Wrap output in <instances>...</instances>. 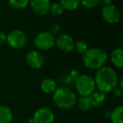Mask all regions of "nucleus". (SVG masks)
Instances as JSON below:
<instances>
[{
    "instance_id": "1",
    "label": "nucleus",
    "mask_w": 123,
    "mask_h": 123,
    "mask_svg": "<svg viewBox=\"0 0 123 123\" xmlns=\"http://www.w3.org/2000/svg\"><path fill=\"white\" fill-rule=\"evenodd\" d=\"M96 88L99 91L108 94L113 91L118 85V75L115 69L109 66H104L96 71L94 77Z\"/></svg>"
},
{
    "instance_id": "2",
    "label": "nucleus",
    "mask_w": 123,
    "mask_h": 123,
    "mask_svg": "<svg viewBox=\"0 0 123 123\" xmlns=\"http://www.w3.org/2000/svg\"><path fill=\"white\" fill-rule=\"evenodd\" d=\"M108 60V54L101 47L89 48L82 55V62L87 69L96 71L104 67Z\"/></svg>"
},
{
    "instance_id": "3",
    "label": "nucleus",
    "mask_w": 123,
    "mask_h": 123,
    "mask_svg": "<svg viewBox=\"0 0 123 123\" xmlns=\"http://www.w3.org/2000/svg\"><path fill=\"white\" fill-rule=\"evenodd\" d=\"M52 100L58 108L62 110H69L76 105V94L69 87L60 86L52 94Z\"/></svg>"
},
{
    "instance_id": "4",
    "label": "nucleus",
    "mask_w": 123,
    "mask_h": 123,
    "mask_svg": "<svg viewBox=\"0 0 123 123\" xmlns=\"http://www.w3.org/2000/svg\"><path fill=\"white\" fill-rule=\"evenodd\" d=\"M74 86L80 96H90L96 89L94 78L89 74H80L74 81Z\"/></svg>"
},
{
    "instance_id": "5",
    "label": "nucleus",
    "mask_w": 123,
    "mask_h": 123,
    "mask_svg": "<svg viewBox=\"0 0 123 123\" xmlns=\"http://www.w3.org/2000/svg\"><path fill=\"white\" fill-rule=\"evenodd\" d=\"M34 45L39 51H48L55 46V36L49 30L40 31L34 36Z\"/></svg>"
},
{
    "instance_id": "6",
    "label": "nucleus",
    "mask_w": 123,
    "mask_h": 123,
    "mask_svg": "<svg viewBox=\"0 0 123 123\" xmlns=\"http://www.w3.org/2000/svg\"><path fill=\"white\" fill-rule=\"evenodd\" d=\"M6 42L13 49H23L28 42L27 36L21 30H13L7 35Z\"/></svg>"
},
{
    "instance_id": "7",
    "label": "nucleus",
    "mask_w": 123,
    "mask_h": 123,
    "mask_svg": "<svg viewBox=\"0 0 123 123\" xmlns=\"http://www.w3.org/2000/svg\"><path fill=\"white\" fill-rule=\"evenodd\" d=\"M101 17L106 23L115 25L121 20V12L115 5H105L102 8L100 12Z\"/></svg>"
},
{
    "instance_id": "8",
    "label": "nucleus",
    "mask_w": 123,
    "mask_h": 123,
    "mask_svg": "<svg viewBox=\"0 0 123 123\" xmlns=\"http://www.w3.org/2000/svg\"><path fill=\"white\" fill-rule=\"evenodd\" d=\"M74 40L66 33H60L55 37V46L63 52H70L74 50Z\"/></svg>"
},
{
    "instance_id": "9",
    "label": "nucleus",
    "mask_w": 123,
    "mask_h": 123,
    "mask_svg": "<svg viewBox=\"0 0 123 123\" xmlns=\"http://www.w3.org/2000/svg\"><path fill=\"white\" fill-rule=\"evenodd\" d=\"M32 120L33 123H54L55 113L48 107H41L35 110Z\"/></svg>"
},
{
    "instance_id": "10",
    "label": "nucleus",
    "mask_w": 123,
    "mask_h": 123,
    "mask_svg": "<svg viewBox=\"0 0 123 123\" xmlns=\"http://www.w3.org/2000/svg\"><path fill=\"white\" fill-rule=\"evenodd\" d=\"M25 62L33 69H40L44 64V57L39 51H29L25 55Z\"/></svg>"
},
{
    "instance_id": "11",
    "label": "nucleus",
    "mask_w": 123,
    "mask_h": 123,
    "mask_svg": "<svg viewBox=\"0 0 123 123\" xmlns=\"http://www.w3.org/2000/svg\"><path fill=\"white\" fill-rule=\"evenodd\" d=\"M50 5V0H29V3L31 10L39 16H44L49 13Z\"/></svg>"
},
{
    "instance_id": "12",
    "label": "nucleus",
    "mask_w": 123,
    "mask_h": 123,
    "mask_svg": "<svg viewBox=\"0 0 123 123\" xmlns=\"http://www.w3.org/2000/svg\"><path fill=\"white\" fill-rule=\"evenodd\" d=\"M110 60L112 65L118 69H123V48H116L110 55Z\"/></svg>"
},
{
    "instance_id": "13",
    "label": "nucleus",
    "mask_w": 123,
    "mask_h": 123,
    "mask_svg": "<svg viewBox=\"0 0 123 123\" xmlns=\"http://www.w3.org/2000/svg\"><path fill=\"white\" fill-rule=\"evenodd\" d=\"M57 89V84L53 79L46 78L44 79L40 83V89L43 93L46 94H53Z\"/></svg>"
},
{
    "instance_id": "14",
    "label": "nucleus",
    "mask_w": 123,
    "mask_h": 123,
    "mask_svg": "<svg viewBox=\"0 0 123 123\" xmlns=\"http://www.w3.org/2000/svg\"><path fill=\"white\" fill-rule=\"evenodd\" d=\"M91 100V107H99L102 105L105 101V94L100 91H94L89 96Z\"/></svg>"
},
{
    "instance_id": "15",
    "label": "nucleus",
    "mask_w": 123,
    "mask_h": 123,
    "mask_svg": "<svg viewBox=\"0 0 123 123\" xmlns=\"http://www.w3.org/2000/svg\"><path fill=\"white\" fill-rule=\"evenodd\" d=\"M13 118L12 110L7 105H0V123H11Z\"/></svg>"
},
{
    "instance_id": "16",
    "label": "nucleus",
    "mask_w": 123,
    "mask_h": 123,
    "mask_svg": "<svg viewBox=\"0 0 123 123\" xmlns=\"http://www.w3.org/2000/svg\"><path fill=\"white\" fill-rule=\"evenodd\" d=\"M110 119L112 123H123V105H119L111 111Z\"/></svg>"
},
{
    "instance_id": "17",
    "label": "nucleus",
    "mask_w": 123,
    "mask_h": 123,
    "mask_svg": "<svg viewBox=\"0 0 123 123\" xmlns=\"http://www.w3.org/2000/svg\"><path fill=\"white\" fill-rule=\"evenodd\" d=\"M59 3L61 4L65 10L74 11L76 10L80 5V0H60Z\"/></svg>"
},
{
    "instance_id": "18",
    "label": "nucleus",
    "mask_w": 123,
    "mask_h": 123,
    "mask_svg": "<svg viewBox=\"0 0 123 123\" xmlns=\"http://www.w3.org/2000/svg\"><path fill=\"white\" fill-rule=\"evenodd\" d=\"M76 105H77L79 110L81 111H88L91 108V104L89 96H80V98L77 99Z\"/></svg>"
},
{
    "instance_id": "19",
    "label": "nucleus",
    "mask_w": 123,
    "mask_h": 123,
    "mask_svg": "<svg viewBox=\"0 0 123 123\" xmlns=\"http://www.w3.org/2000/svg\"><path fill=\"white\" fill-rule=\"evenodd\" d=\"M8 5L16 10L25 9L29 6V0H8Z\"/></svg>"
},
{
    "instance_id": "20",
    "label": "nucleus",
    "mask_w": 123,
    "mask_h": 123,
    "mask_svg": "<svg viewBox=\"0 0 123 123\" xmlns=\"http://www.w3.org/2000/svg\"><path fill=\"white\" fill-rule=\"evenodd\" d=\"M65 10L64 9V8L61 6V4L60 3H51V5H50L49 13H50L51 15H53L55 17H59L61 16L65 13Z\"/></svg>"
},
{
    "instance_id": "21",
    "label": "nucleus",
    "mask_w": 123,
    "mask_h": 123,
    "mask_svg": "<svg viewBox=\"0 0 123 123\" xmlns=\"http://www.w3.org/2000/svg\"><path fill=\"white\" fill-rule=\"evenodd\" d=\"M88 49H89V47H88L87 43L85 42L84 41H78L74 44V50L79 54L83 55Z\"/></svg>"
},
{
    "instance_id": "22",
    "label": "nucleus",
    "mask_w": 123,
    "mask_h": 123,
    "mask_svg": "<svg viewBox=\"0 0 123 123\" xmlns=\"http://www.w3.org/2000/svg\"><path fill=\"white\" fill-rule=\"evenodd\" d=\"M100 3V0H80V4L84 8L88 9H92Z\"/></svg>"
},
{
    "instance_id": "23",
    "label": "nucleus",
    "mask_w": 123,
    "mask_h": 123,
    "mask_svg": "<svg viewBox=\"0 0 123 123\" xmlns=\"http://www.w3.org/2000/svg\"><path fill=\"white\" fill-rule=\"evenodd\" d=\"M61 83L63 85L62 86H65V87H70L71 85H74V80L70 76L69 73L64 74L61 78Z\"/></svg>"
},
{
    "instance_id": "24",
    "label": "nucleus",
    "mask_w": 123,
    "mask_h": 123,
    "mask_svg": "<svg viewBox=\"0 0 123 123\" xmlns=\"http://www.w3.org/2000/svg\"><path fill=\"white\" fill-rule=\"evenodd\" d=\"M49 32L51 33L52 35L56 37L58 35L60 34V31H61V28H60V25H58V24H54L51 26L49 27Z\"/></svg>"
},
{
    "instance_id": "25",
    "label": "nucleus",
    "mask_w": 123,
    "mask_h": 123,
    "mask_svg": "<svg viewBox=\"0 0 123 123\" xmlns=\"http://www.w3.org/2000/svg\"><path fill=\"white\" fill-rule=\"evenodd\" d=\"M68 73L70 74V76L74 79V81H75V79H77V78L80 76V71L77 70V69H75V68L71 69V70H70Z\"/></svg>"
},
{
    "instance_id": "26",
    "label": "nucleus",
    "mask_w": 123,
    "mask_h": 123,
    "mask_svg": "<svg viewBox=\"0 0 123 123\" xmlns=\"http://www.w3.org/2000/svg\"><path fill=\"white\" fill-rule=\"evenodd\" d=\"M6 39L7 35L5 34V32H3V30H0V45L6 42Z\"/></svg>"
},
{
    "instance_id": "27",
    "label": "nucleus",
    "mask_w": 123,
    "mask_h": 123,
    "mask_svg": "<svg viewBox=\"0 0 123 123\" xmlns=\"http://www.w3.org/2000/svg\"><path fill=\"white\" fill-rule=\"evenodd\" d=\"M113 94H114V95L115 96H117V97H120V96H122V94L123 92L122 90H121V89L119 87H117V88H115V89H113Z\"/></svg>"
},
{
    "instance_id": "28",
    "label": "nucleus",
    "mask_w": 123,
    "mask_h": 123,
    "mask_svg": "<svg viewBox=\"0 0 123 123\" xmlns=\"http://www.w3.org/2000/svg\"><path fill=\"white\" fill-rule=\"evenodd\" d=\"M112 1L113 0H100V3H102L104 4V6H105V5L112 4Z\"/></svg>"
},
{
    "instance_id": "29",
    "label": "nucleus",
    "mask_w": 123,
    "mask_h": 123,
    "mask_svg": "<svg viewBox=\"0 0 123 123\" xmlns=\"http://www.w3.org/2000/svg\"><path fill=\"white\" fill-rule=\"evenodd\" d=\"M118 84H119V86H118V87L120 88L121 90H122V92H123V76L122 77V79H120V81L118 82Z\"/></svg>"
},
{
    "instance_id": "30",
    "label": "nucleus",
    "mask_w": 123,
    "mask_h": 123,
    "mask_svg": "<svg viewBox=\"0 0 123 123\" xmlns=\"http://www.w3.org/2000/svg\"><path fill=\"white\" fill-rule=\"evenodd\" d=\"M105 117H107V118H110V116H111V111H109V110H107V111H105Z\"/></svg>"
},
{
    "instance_id": "31",
    "label": "nucleus",
    "mask_w": 123,
    "mask_h": 123,
    "mask_svg": "<svg viewBox=\"0 0 123 123\" xmlns=\"http://www.w3.org/2000/svg\"><path fill=\"white\" fill-rule=\"evenodd\" d=\"M122 43H123V38H122Z\"/></svg>"
}]
</instances>
